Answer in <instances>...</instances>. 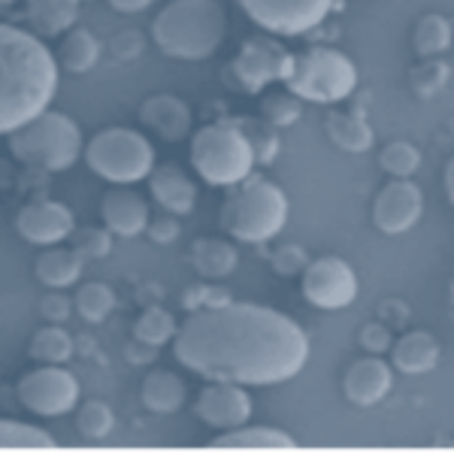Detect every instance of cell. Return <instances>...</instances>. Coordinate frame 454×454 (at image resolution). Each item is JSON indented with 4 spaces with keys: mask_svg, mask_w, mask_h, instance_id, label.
Segmentation results:
<instances>
[{
    "mask_svg": "<svg viewBox=\"0 0 454 454\" xmlns=\"http://www.w3.org/2000/svg\"><path fill=\"white\" fill-rule=\"evenodd\" d=\"M454 31H451V21L439 12H430V16H421L419 25H415L412 43H415V52L421 58H442L451 49Z\"/></svg>",
    "mask_w": 454,
    "mask_h": 454,
    "instance_id": "83f0119b",
    "label": "cell"
},
{
    "mask_svg": "<svg viewBox=\"0 0 454 454\" xmlns=\"http://www.w3.org/2000/svg\"><path fill=\"white\" fill-rule=\"evenodd\" d=\"M100 218H104L106 231L115 233V237H140L152 218L149 200L130 185H115L100 203Z\"/></svg>",
    "mask_w": 454,
    "mask_h": 454,
    "instance_id": "2e32d148",
    "label": "cell"
},
{
    "mask_svg": "<svg viewBox=\"0 0 454 454\" xmlns=\"http://www.w3.org/2000/svg\"><path fill=\"white\" fill-rule=\"evenodd\" d=\"M239 128L246 130L248 143L254 149V160L258 164H270L279 152V137H276V128H270L267 121H254V119H237Z\"/></svg>",
    "mask_w": 454,
    "mask_h": 454,
    "instance_id": "8d00e7d4",
    "label": "cell"
},
{
    "mask_svg": "<svg viewBox=\"0 0 454 454\" xmlns=\"http://www.w3.org/2000/svg\"><path fill=\"white\" fill-rule=\"evenodd\" d=\"M155 0H109L115 12H124V16H134V12H143L145 6H152Z\"/></svg>",
    "mask_w": 454,
    "mask_h": 454,
    "instance_id": "7bdbcfd3",
    "label": "cell"
},
{
    "mask_svg": "<svg viewBox=\"0 0 454 454\" xmlns=\"http://www.w3.org/2000/svg\"><path fill=\"white\" fill-rule=\"evenodd\" d=\"M303 297L318 309H346L357 297V273L348 261L325 254L306 263L303 273Z\"/></svg>",
    "mask_w": 454,
    "mask_h": 454,
    "instance_id": "7c38bea8",
    "label": "cell"
},
{
    "mask_svg": "<svg viewBox=\"0 0 454 454\" xmlns=\"http://www.w3.org/2000/svg\"><path fill=\"white\" fill-rule=\"evenodd\" d=\"M439 357H442V348L430 331H409L391 342L394 370L406 372V376H421V372L436 370Z\"/></svg>",
    "mask_w": 454,
    "mask_h": 454,
    "instance_id": "ffe728a7",
    "label": "cell"
},
{
    "mask_svg": "<svg viewBox=\"0 0 454 454\" xmlns=\"http://www.w3.org/2000/svg\"><path fill=\"white\" fill-rule=\"evenodd\" d=\"M70 300L67 297H61V294H49L46 300H43V312H46V318H52V321H64V318H70Z\"/></svg>",
    "mask_w": 454,
    "mask_h": 454,
    "instance_id": "b9f144b4",
    "label": "cell"
},
{
    "mask_svg": "<svg viewBox=\"0 0 454 454\" xmlns=\"http://www.w3.org/2000/svg\"><path fill=\"white\" fill-rule=\"evenodd\" d=\"M273 263L276 276H285V279H291V276H300L306 270V263H309V254H306V248L300 246H279L273 252Z\"/></svg>",
    "mask_w": 454,
    "mask_h": 454,
    "instance_id": "74e56055",
    "label": "cell"
},
{
    "mask_svg": "<svg viewBox=\"0 0 454 454\" xmlns=\"http://www.w3.org/2000/svg\"><path fill=\"white\" fill-rule=\"evenodd\" d=\"M357 342H361V346L367 348L370 355H385V351L391 348V342H394L391 327L379 325V321H372V325H364L361 333H357Z\"/></svg>",
    "mask_w": 454,
    "mask_h": 454,
    "instance_id": "f35d334b",
    "label": "cell"
},
{
    "mask_svg": "<svg viewBox=\"0 0 454 454\" xmlns=\"http://www.w3.org/2000/svg\"><path fill=\"white\" fill-rule=\"evenodd\" d=\"M176 361L209 382L267 387L294 379L309 361V336L291 315L258 303L192 309L173 336Z\"/></svg>",
    "mask_w": 454,
    "mask_h": 454,
    "instance_id": "6da1fadb",
    "label": "cell"
},
{
    "mask_svg": "<svg viewBox=\"0 0 454 454\" xmlns=\"http://www.w3.org/2000/svg\"><path fill=\"white\" fill-rule=\"evenodd\" d=\"M254 403L248 397V391L243 385L233 382H212L197 394L194 412L203 424L215 430H231L239 424H248L252 419Z\"/></svg>",
    "mask_w": 454,
    "mask_h": 454,
    "instance_id": "5bb4252c",
    "label": "cell"
},
{
    "mask_svg": "<svg viewBox=\"0 0 454 454\" xmlns=\"http://www.w3.org/2000/svg\"><path fill=\"white\" fill-rule=\"evenodd\" d=\"M85 164L113 185H137L155 170V145L134 128H106L85 143Z\"/></svg>",
    "mask_w": 454,
    "mask_h": 454,
    "instance_id": "ba28073f",
    "label": "cell"
},
{
    "mask_svg": "<svg viewBox=\"0 0 454 454\" xmlns=\"http://www.w3.org/2000/svg\"><path fill=\"white\" fill-rule=\"evenodd\" d=\"M10 152L21 164L40 167L49 173H64L82 158L85 140L79 124L64 113L43 109L36 119L25 121L21 128L6 134Z\"/></svg>",
    "mask_w": 454,
    "mask_h": 454,
    "instance_id": "5b68a950",
    "label": "cell"
},
{
    "mask_svg": "<svg viewBox=\"0 0 454 454\" xmlns=\"http://www.w3.org/2000/svg\"><path fill=\"white\" fill-rule=\"evenodd\" d=\"M424 215V194L412 179H394L372 200V224L387 237L412 231Z\"/></svg>",
    "mask_w": 454,
    "mask_h": 454,
    "instance_id": "4fadbf2b",
    "label": "cell"
},
{
    "mask_svg": "<svg viewBox=\"0 0 454 454\" xmlns=\"http://www.w3.org/2000/svg\"><path fill=\"white\" fill-rule=\"evenodd\" d=\"M336 0H239L243 12L261 31L276 36H303L331 16Z\"/></svg>",
    "mask_w": 454,
    "mask_h": 454,
    "instance_id": "30bf717a",
    "label": "cell"
},
{
    "mask_svg": "<svg viewBox=\"0 0 454 454\" xmlns=\"http://www.w3.org/2000/svg\"><path fill=\"white\" fill-rule=\"evenodd\" d=\"M31 357L36 364H67L73 357V336L61 325H49L34 333Z\"/></svg>",
    "mask_w": 454,
    "mask_h": 454,
    "instance_id": "4dcf8cb0",
    "label": "cell"
},
{
    "mask_svg": "<svg viewBox=\"0 0 454 454\" xmlns=\"http://www.w3.org/2000/svg\"><path fill=\"white\" fill-rule=\"evenodd\" d=\"M79 379L61 364H43L21 376L19 382V400L27 412L40 415V419H61L76 409L79 403Z\"/></svg>",
    "mask_w": 454,
    "mask_h": 454,
    "instance_id": "9c48e42d",
    "label": "cell"
},
{
    "mask_svg": "<svg viewBox=\"0 0 454 454\" xmlns=\"http://www.w3.org/2000/svg\"><path fill=\"white\" fill-rule=\"evenodd\" d=\"M212 449H224V451H294L297 439L291 434H285L279 427H239L224 430L222 436L212 439Z\"/></svg>",
    "mask_w": 454,
    "mask_h": 454,
    "instance_id": "44dd1931",
    "label": "cell"
},
{
    "mask_svg": "<svg viewBox=\"0 0 454 454\" xmlns=\"http://www.w3.org/2000/svg\"><path fill=\"white\" fill-rule=\"evenodd\" d=\"M379 164L387 176L394 179H412L421 170V152L419 145L406 143V140H394L379 152Z\"/></svg>",
    "mask_w": 454,
    "mask_h": 454,
    "instance_id": "836d02e7",
    "label": "cell"
},
{
    "mask_svg": "<svg viewBox=\"0 0 454 454\" xmlns=\"http://www.w3.org/2000/svg\"><path fill=\"white\" fill-rule=\"evenodd\" d=\"M451 67L442 58H421V64H415L409 73V88H412L415 98L434 100L436 94H442V88L449 85Z\"/></svg>",
    "mask_w": 454,
    "mask_h": 454,
    "instance_id": "f546056e",
    "label": "cell"
},
{
    "mask_svg": "<svg viewBox=\"0 0 454 454\" xmlns=\"http://www.w3.org/2000/svg\"><path fill=\"white\" fill-rule=\"evenodd\" d=\"M0 449H31V451H46V449H55V436L49 434V430L36 427V424L0 419Z\"/></svg>",
    "mask_w": 454,
    "mask_h": 454,
    "instance_id": "1f68e13d",
    "label": "cell"
},
{
    "mask_svg": "<svg viewBox=\"0 0 454 454\" xmlns=\"http://www.w3.org/2000/svg\"><path fill=\"white\" fill-rule=\"evenodd\" d=\"M76 427H79V434H82L85 439L98 442V439H106L109 434H113L115 415H113V409H109L106 403L91 400V403H85V406H79Z\"/></svg>",
    "mask_w": 454,
    "mask_h": 454,
    "instance_id": "e575fe53",
    "label": "cell"
},
{
    "mask_svg": "<svg viewBox=\"0 0 454 454\" xmlns=\"http://www.w3.org/2000/svg\"><path fill=\"white\" fill-rule=\"evenodd\" d=\"M82 263L85 258L76 248L49 246V248H43V254L36 258L34 270H36V279L46 285L49 291H64L82 279V270H85Z\"/></svg>",
    "mask_w": 454,
    "mask_h": 454,
    "instance_id": "7402d4cb",
    "label": "cell"
},
{
    "mask_svg": "<svg viewBox=\"0 0 454 454\" xmlns=\"http://www.w3.org/2000/svg\"><path fill=\"white\" fill-rule=\"evenodd\" d=\"M227 34V12L218 0H170L152 21V40L176 61H207Z\"/></svg>",
    "mask_w": 454,
    "mask_h": 454,
    "instance_id": "3957f363",
    "label": "cell"
},
{
    "mask_svg": "<svg viewBox=\"0 0 454 454\" xmlns=\"http://www.w3.org/2000/svg\"><path fill=\"white\" fill-rule=\"evenodd\" d=\"M288 194L270 179H252L233 185L222 207V227L237 243L261 246L279 237L288 224Z\"/></svg>",
    "mask_w": 454,
    "mask_h": 454,
    "instance_id": "277c9868",
    "label": "cell"
},
{
    "mask_svg": "<svg viewBox=\"0 0 454 454\" xmlns=\"http://www.w3.org/2000/svg\"><path fill=\"white\" fill-rule=\"evenodd\" d=\"M149 194L170 215H188L197 207V185L182 167L164 164L149 173Z\"/></svg>",
    "mask_w": 454,
    "mask_h": 454,
    "instance_id": "d6986e66",
    "label": "cell"
},
{
    "mask_svg": "<svg viewBox=\"0 0 454 454\" xmlns=\"http://www.w3.org/2000/svg\"><path fill=\"white\" fill-rule=\"evenodd\" d=\"M176 318L170 312L164 309V306H158V303H152V306H145V309L140 312V318H137V325H134V340L137 342H143V346H152V348H160V346H167V342L176 336Z\"/></svg>",
    "mask_w": 454,
    "mask_h": 454,
    "instance_id": "f1b7e54d",
    "label": "cell"
},
{
    "mask_svg": "<svg viewBox=\"0 0 454 454\" xmlns=\"http://www.w3.org/2000/svg\"><path fill=\"white\" fill-rule=\"evenodd\" d=\"M261 115L263 121L270 124V128H291V124L300 121V115H303V100L294 98V94H267V98L261 100Z\"/></svg>",
    "mask_w": 454,
    "mask_h": 454,
    "instance_id": "d590c367",
    "label": "cell"
},
{
    "mask_svg": "<svg viewBox=\"0 0 454 454\" xmlns=\"http://www.w3.org/2000/svg\"><path fill=\"white\" fill-rule=\"evenodd\" d=\"M145 231H149L152 243L170 246V243H176V239H179L182 227H179V222H176V215H170V212H164V215H158V218H149Z\"/></svg>",
    "mask_w": 454,
    "mask_h": 454,
    "instance_id": "ab89813d",
    "label": "cell"
},
{
    "mask_svg": "<svg viewBox=\"0 0 454 454\" xmlns=\"http://www.w3.org/2000/svg\"><path fill=\"white\" fill-rule=\"evenodd\" d=\"M76 252L82 254H91V258H104L109 252V231H88L85 233V243L76 246Z\"/></svg>",
    "mask_w": 454,
    "mask_h": 454,
    "instance_id": "60d3db41",
    "label": "cell"
},
{
    "mask_svg": "<svg viewBox=\"0 0 454 454\" xmlns=\"http://www.w3.org/2000/svg\"><path fill=\"white\" fill-rule=\"evenodd\" d=\"M325 130L336 149L348 152V155H364V152H370L376 145V130L357 113H340L336 109V113L327 115Z\"/></svg>",
    "mask_w": 454,
    "mask_h": 454,
    "instance_id": "cb8c5ba5",
    "label": "cell"
},
{
    "mask_svg": "<svg viewBox=\"0 0 454 454\" xmlns=\"http://www.w3.org/2000/svg\"><path fill=\"white\" fill-rule=\"evenodd\" d=\"M143 406L155 415H173L182 409L185 403V382H182L176 372H167V370H155L145 376L143 382Z\"/></svg>",
    "mask_w": 454,
    "mask_h": 454,
    "instance_id": "484cf974",
    "label": "cell"
},
{
    "mask_svg": "<svg viewBox=\"0 0 454 454\" xmlns=\"http://www.w3.org/2000/svg\"><path fill=\"white\" fill-rule=\"evenodd\" d=\"M140 121L145 128L155 130L160 140L179 143L192 134L194 113H192V106L182 98H176V94H152L140 106Z\"/></svg>",
    "mask_w": 454,
    "mask_h": 454,
    "instance_id": "ac0fdd59",
    "label": "cell"
},
{
    "mask_svg": "<svg viewBox=\"0 0 454 454\" xmlns=\"http://www.w3.org/2000/svg\"><path fill=\"white\" fill-rule=\"evenodd\" d=\"M291 67H294V55L276 36L267 34V36H252V40L243 43L239 55L231 64V73L237 76L239 88L261 91V88L273 82H285L291 76Z\"/></svg>",
    "mask_w": 454,
    "mask_h": 454,
    "instance_id": "8fae6325",
    "label": "cell"
},
{
    "mask_svg": "<svg viewBox=\"0 0 454 454\" xmlns=\"http://www.w3.org/2000/svg\"><path fill=\"white\" fill-rule=\"evenodd\" d=\"M12 4V0H0V6H10Z\"/></svg>",
    "mask_w": 454,
    "mask_h": 454,
    "instance_id": "f6af8a7d",
    "label": "cell"
},
{
    "mask_svg": "<svg viewBox=\"0 0 454 454\" xmlns=\"http://www.w3.org/2000/svg\"><path fill=\"white\" fill-rule=\"evenodd\" d=\"M58 76L61 67L40 36L0 25V137L49 109Z\"/></svg>",
    "mask_w": 454,
    "mask_h": 454,
    "instance_id": "7a4b0ae2",
    "label": "cell"
},
{
    "mask_svg": "<svg viewBox=\"0 0 454 454\" xmlns=\"http://www.w3.org/2000/svg\"><path fill=\"white\" fill-rule=\"evenodd\" d=\"M16 231L25 243L49 248L64 243L76 231V218H73L70 207L58 200H34L16 215Z\"/></svg>",
    "mask_w": 454,
    "mask_h": 454,
    "instance_id": "9a60e30c",
    "label": "cell"
},
{
    "mask_svg": "<svg viewBox=\"0 0 454 454\" xmlns=\"http://www.w3.org/2000/svg\"><path fill=\"white\" fill-rule=\"evenodd\" d=\"M285 85L306 104H342L357 88V67L340 49L312 46L303 55H294Z\"/></svg>",
    "mask_w": 454,
    "mask_h": 454,
    "instance_id": "52a82bcc",
    "label": "cell"
},
{
    "mask_svg": "<svg viewBox=\"0 0 454 454\" xmlns=\"http://www.w3.org/2000/svg\"><path fill=\"white\" fill-rule=\"evenodd\" d=\"M27 21L34 27V36H61L76 25L79 0H27L25 4Z\"/></svg>",
    "mask_w": 454,
    "mask_h": 454,
    "instance_id": "603a6c76",
    "label": "cell"
},
{
    "mask_svg": "<svg viewBox=\"0 0 454 454\" xmlns=\"http://www.w3.org/2000/svg\"><path fill=\"white\" fill-rule=\"evenodd\" d=\"M192 164L209 185L233 188L254 173V149L237 119L212 121L192 140Z\"/></svg>",
    "mask_w": 454,
    "mask_h": 454,
    "instance_id": "8992f818",
    "label": "cell"
},
{
    "mask_svg": "<svg viewBox=\"0 0 454 454\" xmlns=\"http://www.w3.org/2000/svg\"><path fill=\"white\" fill-rule=\"evenodd\" d=\"M55 61H58V67L82 76V73L98 67L100 40L91 31H85V27H70V31L64 34V43H61V49H58Z\"/></svg>",
    "mask_w": 454,
    "mask_h": 454,
    "instance_id": "4316f807",
    "label": "cell"
},
{
    "mask_svg": "<svg viewBox=\"0 0 454 454\" xmlns=\"http://www.w3.org/2000/svg\"><path fill=\"white\" fill-rule=\"evenodd\" d=\"M73 306H76V312L82 315L88 325H100L115 309V291L104 282H88L76 291Z\"/></svg>",
    "mask_w": 454,
    "mask_h": 454,
    "instance_id": "d6a6232c",
    "label": "cell"
},
{
    "mask_svg": "<svg viewBox=\"0 0 454 454\" xmlns=\"http://www.w3.org/2000/svg\"><path fill=\"white\" fill-rule=\"evenodd\" d=\"M394 387V370L387 367V361H382L379 355L361 357L346 370L342 379V391L355 406H376L382 403Z\"/></svg>",
    "mask_w": 454,
    "mask_h": 454,
    "instance_id": "e0dca14e",
    "label": "cell"
},
{
    "mask_svg": "<svg viewBox=\"0 0 454 454\" xmlns=\"http://www.w3.org/2000/svg\"><path fill=\"white\" fill-rule=\"evenodd\" d=\"M192 261L203 279H227V276L237 270L239 252H237V246L227 243V239L203 237V239H197L192 248Z\"/></svg>",
    "mask_w": 454,
    "mask_h": 454,
    "instance_id": "d4e9b609",
    "label": "cell"
},
{
    "mask_svg": "<svg viewBox=\"0 0 454 454\" xmlns=\"http://www.w3.org/2000/svg\"><path fill=\"white\" fill-rule=\"evenodd\" d=\"M451 179H454V164L449 160V164H445V194H449V197H454V185H451Z\"/></svg>",
    "mask_w": 454,
    "mask_h": 454,
    "instance_id": "ee69618b",
    "label": "cell"
}]
</instances>
